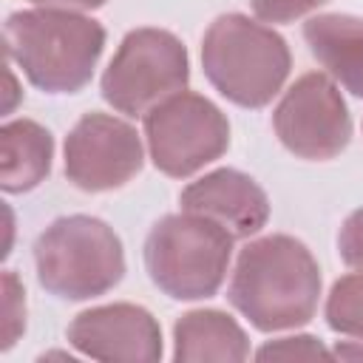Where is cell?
Segmentation results:
<instances>
[{"instance_id":"1","label":"cell","mask_w":363,"mask_h":363,"mask_svg":"<svg viewBox=\"0 0 363 363\" xmlns=\"http://www.w3.org/2000/svg\"><path fill=\"white\" fill-rule=\"evenodd\" d=\"M318 298L320 267L303 241L272 233L238 252L227 301L258 332L306 326L318 312Z\"/></svg>"},{"instance_id":"2","label":"cell","mask_w":363,"mask_h":363,"mask_svg":"<svg viewBox=\"0 0 363 363\" xmlns=\"http://www.w3.org/2000/svg\"><path fill=\"white\" fill-rule=\"evenodd\" d=\"M105 26L65 9H26L6 17V57L45 94L82 91L105 51Z\"/></svg>"},{"instance_id":"3","label":"cell","mask_w":363,"mask_h":363,"mask_svg":"<svg viewBox=\"0 0 363 363\" xmlns=\"http://www.w3.org/2000/svg\"><path fill=\"white\" fill-rule=\"evenodd\" d=\"M201 68L210 85L238 108H264L281 94L292 54L286 40L247 14H221L201 37Z\"/></svg>"},{"instance_id":"4","label":"cell","mask_w":363,"mask_h":363,"mask_svg":"<svg viewBox=\"0 0 363 363\" xmlns=\"http://www.w3.org/2000/svg\"><path fill=\"white\" fill-rule=\"evenodd\" d=\"M40 286L62 301H88L125 278V250L113 227L96 216L54 218L34 241Z\"/></svg>"},{"instance_id":"5","label":"cell","mask_w":363,"mask_h":363,"mask_svg":"<svg viewBox=\"0 0 363 363\" xmlns=\"http://www.w3.org/2000/svg\"><path fill=\"white\" fill-rule=\"evenodd\" d=\"M233 241L213 218L182 210L150 227L145 238V269L173 301L213 298L224 284Z\"/></svg>"},{"instance_id":"6","label":"cell","mask_w":363,"mask_h":363,"mask_svg":"<svg viewBox=\"0 0 363 363\" xmlns=\"http://www.w3.org/2000/svg\"><path fill=\"white\" fill-rule=\"evenodd\" d=\"M190 82V57L184 43L164 28H133L122 37L111 57L99 91L102 99L125 113L145 116L167 96L184 91Z\"/></svg>"},{"instance_id":"7","label":"cell","mask_w":363,"mask_h":363,"mask_svg":"<svg viewBox=\"0 0 363 363\" xmlns=\"http://www.w3.org/2000/svg\"><path fill=\"white\" fill-rule=\"evenodd\" d=\"M145 139L156 170L187 179L227 153L230 122L216 102L184 88L145 113Z\"/></svg>"},{"instance_id":"8","label":"cell","mask_w":363,"mask_h":363,"mask_svg":"<svg viewBox=\"0 0 363 363\" xmlns=\"http://www.w3.org/2000/svg\"><path fill=\"white\" fill-rule=\"evenodd\" d=\"M272 128L289 153L309 162L335 159L352 142L346 99L323 71H309L284 91L272 111Z\"/></svg>"},{"instance_id":"9","label":"cell","mask_w":363,"mask_h":363,"mask_svg":"<svg viewBox=\"0 0 363 363\" xmlns=\"http://www.w3.org/2000/svg\"><path fill=\"white\" fill-rule=\"evenodd\" d=\"M145 164L136 128L113 113H82L65 136V179L85 193L128 184Z\"/></svg>"},{"instance_id":"10","label":"cell","mask_w":363,"mask_h":363,"mask_svg":"<svg viewBox=\"0 0 363 363\" xmlns=\"http://www.w3.org/2000/svg\"><path fill=\"white\" fill-rule=\"evenodd\" d=\"M68 343L91 360L156 363L162 360V326L136 303H105L79 312L68 329Z\"/></svg>"},{"instance_id":"11","label":"cell","mask_w":363,"mask_h":363,"mask_svg":"<svg viewBox=\"0 0 363 363\" xmlns=\"http://www.w3.org/2000/svg\"><path fill=\"white\" fill-rule=\"evenodd\" d=\"M179 204L187 213L213 218L233 238H250L269 221V199L264 187L235 167H218L190 182L182 190Z\"/></svg>"},{"instance_id":"12","label":"cell","mask_w":363,"mask_h":363,"mask_svg":"<svg viewBox=\"0 0 363 363\" xmlns=\"http://www.w3.org/2000/svg\"><path fill=\"white\" fill-rule=\"evenodd\" d=\"M303 40L326 74L363 99V17L315 14L303 23Z\"/></svg>"},{"instance_id":"13","label":"cell","mask_w":363,"mask_h":363,"mask_svg":"<svg viewBox=\"0 0 363 363\" xmlns=\"http://www.w3.org/2000/svg\"><path fill=\"white\" fill-rule=\"evenodd\" d=\"M250 357L247 332L221 309H193L173 323V360L201 363L227 360L238 363Z\"/></svg>"},{"instance_id":"14","label":"cell","mask_w":363,"mask_h":363,"mask_svg":"<svg viewBox=\"0 0 363 363\" xmlns=\"http://www.w3.org/2000/svg\"><path fill=\"white\" fill-rule=\"evenodd\" d=\"M54 136L34 119H11L0 128V187L28 193L51 173Z\"/></svg>"},{"instance_id":"15","label":"cell","mask_w":363,"mask_h":363,"mask_svg":"<svg viewBox=\"0 0 363 363\" xmlns=\"http://www.w3.org/2000/svg\"><path fill=\"white\" fill-rule=\"evenodd\" d=\"M323 318L332 332L363 340V272L360 269L332 284L326 295Z\"/></svg>"},{"instance_id":"16","label":"cell","mask_w":363,"mask_h":363,"mask_svg":"<svg viewBox=\"0 0 363 363\" xmlns=\"http://www.w3.org/2000/svg\"><path fill=\"white\" fill-rule=\"evenodd\" d=\"M26 329V289L14 269L3 272V343L0 349L9 352Z\"/></svg>"},{"instance_id":"17","label":"cell","mask_w":363,"mask_h":363,"mask_svg":"<svg viewBox=\"0 0 363 363\" xmlns=\"http://www.w3.org/2000/svg\"><path fill=\"white\" fill-rule=\"evenodd\" d=\"M326 357L335 354L315 335H289V337L267 340L255 352V360H326Z\"/></svg>"},{"instance_id":"18","label":"cell","mask_w":363,"mask_h":363,"mask_svg":"<svg viewBox=\"0 0 363 363\" xmlns=\"http://www.w3.org/2000/svg\"><path fill=\"white\" fill-rule=\"evenodd\" d=\"M329 0H250L252 11L264 23H292L320 9Z\"/></svg>"},{"instance_id":"19","label":"cell","mask_w":363,"mask_h":363,"mask_svg":"<svg viewBox=\"0 0 363 363\" xmlns=\"http://www.w3.org/2000/svg\"><path fill=\"white\" fill-rule=\"evenodd\" d=\"M337 252L346 267L363 272V207L346 216L337 233Z\"/></svg>"},{"instance_id":"20","label":"cell","mask_w":363,"mask_h":363,"mask_svg":"<svg viewBox=\"0 0 363 363\" xmlns=\"http://www.w3.org/2000/svg\"><path fill=\"white\" fill-rule=\"evenodd\" d=\"M40 9H65V11H94L102 9L108 0H28Z\"/></svg>"},{"instance_id":"21","label":"cell","mask_w":363,"mask_h":363,"mask_svg":"<svg viewBox=\"0 0 363 363\" xmlns=\"http://www.w3.org/2000/svg\"><path fill=\"white\" fill-rule=\"evenodd\" d=\"M332 354L343 360H363V340H343L332 349Z\"/></svg>"},{"instance_id":"22","label":"cell","mask_w":363,"mask_h":363,"mask_svg":"<svg viewBox=\"0 0 363 363\" xmlns=\"http://www.w3.org/2000/svg\"><path fill=\"white\" fill-rule=\"evenodd\" d=\"M6 82H9V91H6V105H3V111L11 113L14 102L20 99V91H17V82H14V74H11V71H6Z\"/></svg>"}]
</instances>
